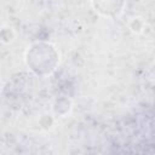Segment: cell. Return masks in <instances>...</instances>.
<instances>
[{
    "label": "cell",
    "mask_w": 155,
    "mask_h": 155,
    "mask_svg": "<svg viewBox=\"0 0 155 155\" xmlns=\"http://www.w3.org/2000/svg\"><path fill=\"white\" fill-rule=\"evenodd\" d=\"M130 27H131V30H132V31H134V33H140V31H143L144 23H143L142 18H138V17H137V18H132Z\"/></svg>",
    "instance_id": "2"
},
{
    "label": "cell",
    "mask_w": 155,
    "mask_h": 155,
    "mask_svg": "<svg viewBox=\"0 0 155 155\" xmlns=\"http://www.w3.org/2000/svg\"><path fill=\"white\" fill-rule=\"evenodd\" d=\"M0 86H1V81H0Z\"/></svg>",
    "instance_id": "3"
},
{
    "label": "cell",
    "mask_w": 155,
    "mask_h": 155,
    "mask_svg": "<svg viewBox=\"0 0 155 155\" xmlns=\"http://www.w3.org/2000/svg\"><path fill=\"white\" fill-rule=\"evenodd\" d=\"M91 4L97 13L109 18L120 16L125 7V0H91Z\"/></svg>",
    "instance_id": "1"
}]
</instances>
